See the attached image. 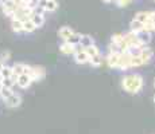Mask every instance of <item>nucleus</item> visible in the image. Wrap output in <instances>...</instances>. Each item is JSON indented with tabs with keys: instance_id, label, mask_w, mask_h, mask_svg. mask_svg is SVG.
Listing matches in <instances>:
<instances>
[{
	"instance_id": "22",
	"label": "nucleus",
	"mask_w": 155,
	"mask_h": 134,
	"mask_svg": "<svg viewBox=\"0 0 155 134\" xmlns=\"http://www.w3.org/2000/svg\"><path fill=\"white\" fill-rule=\"evenodd\" d=\"M103 62H104V59H103V56H101V54H100V55H96V56H93V58H91L89 64H91L92 67H100L101 64H103Z\"/></svg>"
},
{
	"instance_id": "36",
	"label": "nucleus",
	"mask_w": 155,
	"mask_h": 134,
	"mask_svg": "<svg viewBox=\"0 0 155 134\" xmlns=\"http://www.w3.org/2000/svg\"><path fill=\"white\" fill-rule=\"evenodd\" d=\"M154 86H155V80H154Z\"/></svg>"
},
{
	"instance_id": "5",
	"label": "nucleus",
	"mask_w": 155,
	"mask_h": 134,
	"mask_svg": "<svg viewBox=\"0 0 155 134\" xmlns=\"http://www.w3.org/2000/svg\"><path fill=\"white\" fill-rule=\"evenodd\" d=\"M124 39H126V42L128 43L130 47H144V46H142V43L139 42L138 36H136V32H134V31H130V32H127V34H124Z\"/></svg>"
},
{
	"instance_id": "12",
	"label": "nucleus",
	"mask_w": 155,
	"mask_h": 134,
	"mask_svg": "<svg viewBox=\"0 0 155 134\" xmlns=\"http://www.w3.org/2000/svg\"><path fill=\"white\" fill-rule=\"evenodd\" d=\"M59 51L64 54V55H74V52H76V46L68 43V42H64V43L59 46Z\"/></svg>"
},
{
	"instance_id": "35",
	"label": "nucleus",
	"mask_w": 155,
	"mask_h": 134,
	"mask_svg": "<svg viewBox=\"0 0 155 134\" xmlns=\"http://www.w3.org/2000/svg\"><path fill=\"white\" fill-rule=\"evenodd\" d=\"M154 103H155V94H154Z\"/></svg>"
},
{
	"instance_id": "4",
	"label": "nucleus",
	"mask_w": 155,
	"mask_h": 134,
	"mask_svg": "<svg viewBox=\"0 0 155 134\" xmlns=\"http://www.w3.org/2000/svg\"><path fill=\"white\" fill-rule=\"evenodd\" d=\"M131 58H132V56H131L128 52H123V54H121L117 70H120V71H127V70H130V68H131Z\"/></svg>"
},
{
	"instance_id": "1",
	"label": "nucleus",
	"mask_w": 155,
	"mask_h": 134,
	"mask_svg": "<svg viewBox=\"0 0 155 134\" xmlns=\"http://www.w3.org/2000/svg\"><path fill=\"white\" fill-rule=\"evenodd\" d=\"M144 86V80L140 74H128L121 79V87L130 94H138Z\"/></svg>"
},
{
	"instance_id": "9",
	"label": "nucleus",
	"mask_w": 155,
	"mask_h": 134,
	"mask_svg": "<svg viewBox=\"0 0 155 134\" xmlns=\"http://www.w3.org/2000/svg\"><path fill=\"white\" fill-rule=\"evenodd\" d=\"M39 5L43 7L47 12H54L58 8V2L57 0H39Z\"/></svg>"
},
{
	"instance_id": "34",
	"label": "nucleus",
	"mask_w": 155,
	"mask_h": 134,
	"mask_svg": "<svg viewBox=\"0 0 155 134\" xmlns=\"http://www.w3.org/2000/svg\"><path fill=\"white\" fill-rule=\"evenodd\" d=\"M2 87H3V85H2V83H0V90H2Z\"/></svg>"
},
{
	"instance_id": "11",
	"label": "nucleus",
	"mask_w": 155,
	"mask_h": 134,
	"mask_svg": "<svg viewBox=\"0 0 155 134\" xmlns=\"http://www.w3.org/2000/svg\"><path fill=\"white\" fill-rule=\"evenodd\" d=\"M74 30L71 28V27H68V26H64V27H61V28H59V31H58V36L61 38L62 40H68L69 39V38L71 36V35L74 34Z\"/></svg>"
},
{
	"instance_id": "7",
	"label": "nucleus",
	"mask_w": 155,
	"mask_h": 134,
	"mask_svg": "<svg viewBox=\"0 0 155 134\" xmlns=\"http://www.w3.org/2000/svg\"><path fill=\"white\" fill-rule=\"evenodd\" d=\"M4 103H5V106L10 107V109H16V107H19L20 103H22V97H20L19 94L14 93L8 99L4 101Z\"/></svg>"
},
{
	"instance_id": "15",
	"label": "nucleus",
	"mask_w": 155,
	"mask_h": 134,
	"mask_svg": "<svg viewBox=\"0 0 155 134\" xmlns=\"http://www.w3.org/2000/svg\"><path fill=\"white\" fill-rule=\"evenodd\" d=\"M94 44V39L91 36V35H81V42H80V46L82 48H86V47H91Z\"/></svg>"
},
{
	"instance_id": "27",
	"label": "nucleus",
	"mask_w": 155,
	"mask_h": 134,
	"mask_svg": "<svg viewBox=\"0 0 155 134\" xmlns=\"http://www.w3.org/2000/svg\"><path fill=\"white\" fill-rule=\"evenodd\" d=\"M123 40H124L123 34H115V35H112V38H111V43H115V44H120Z\"/></svg>"
},
{
	"instance_id": "33",
	"label": "nucleus",
	"mask_w": 155,
	"mask_h": 134,
	"mask_svg": "<svg viewBox=\"0 0 155 134\" xmlns=\"http://www.w3.org/2000/svg\"><path fill=\"white\" fill-rule=\"evenodd\" d=\"M103 2H105V3H112V2H116V0H103Z\"/></svg>"
},
{
	"instance_id": "10",
	"label": "nucleus",
	"mask_w": 155,
	"mask_h": 134,
	"mask_svg": "<svg viewBox=\"0 0 155 134\" xmlns=\"http://www.w3.org/2000/svg\"><path fill=\"white\" fill-rule=\"evenodd\" d=\"M120 55L121 54H108L105 56V62L111 68H117L119 62H120Z\"/></svg>"
},
{
	"instance_id": "31",
	"label": "nucleus",
	"mask_w": 155,
	"mask_h": 134,
	"mask_svg": "<svg viewBox=\"0 0 155 134\" xmlns=\"http://www.w3.org/2000/svg\"><path fill=\"white\" fill-rule=\"evenodd\" d=\"M4 66H5V63L3 61H0V71L3 70V68H4Z\"/></svg>"
},
{
	"instance_id": "29",
	"label": "nucleus",
	"mask_w": 155,
	"mask_h": 134,
	"mask_svg": "<svg viewBox=\"0 0 155 134\" xmlns=\"http://www.w3.org/2000/svg\"><path fill=\"white\" fill-rule=\"evenodd\" d=\"M131 2H132V0H116V3H117L119 7H127Z\"/></svg>"
},
{
	"instance_id": "14",
	"label": "nucleus",
	"mask_w": 155,
	"mask_h": 134,
	"mask_svg": "<svg viewBox=\"0 0 155 134\" xmlns=\"http://www.w3.org/2000/svg\"><path fill=\"white\" fill-rule=\"evenodd\" d=\"M30 19L32 20V23L35 24L37 28H41L43 24H45V16L43 15H39V14H31V16H30Z\"/></svg>"
},
{
	"instance_id": "28",
	"label": "nucleus",
	"mask_w": 155,
	"mask_h": 134,
	"mask_svg": "<svg viewBox=\"0 0 155 134\" xmlns=\"http://www.w3.org/2000/svg\"><path fill=\"white\" fill-rule=\"evenodd\" d=\"M11 59V52L10 51H4V52H2V55H0V61H3L5 63L7 61H10Z\"/></svg>"
},
{
	"instance_id": "17",
	"label": "nucleus",
	"mask_w": 155,
	"mask_h": 134,
	"mask_svg": "<svg viewBox=\"0 0 155 134\" xmlns=\"http://www.w3.org/2000/svg\"><path fill=\"white\" fill-rule=\"evenodd\" d=\"M11 27H12V31L16 32V34H20V32H25L23 31V22L19 19H12L11 20Z\"/></svg>"
},
{
	"instance_id": "6",
	"label": "nucleus",
	"mask_w": 155,
	"mask_h": 134,
	"mask_svg": "<svg viewBox=\"0 0 155 134\" xmlns=\"http://www.w3.org/2000/svg\"><path fill=\"white\" fill-rule=\"evenodd\" d=\"M32 78L27 74H22V75L18 76V80H16V86L20 89H28L30 86L32 85Z\"/></svg>"
},
{
	"instance_id": "26",
	"label": "nucleus",
	"mask_w": 155,
	"mask_h": 134,
	"mask_svg": "<svg viewBox=\"0 0 155 134\" xmlns=\"http://www.w3.org/2000/svg\"><path fill=\"white\" fill-rule=\"evenodd\" d=\"M143 64H144V63H143L140 56H132V58H131V68L140 67V66H143Z\"/></svg>"
},
{
	"instance_id": "25",
	"label": "nucleus",
	"mask_w": 155,
	"mask_h": 134,
	"mask_svg": "<svg viewBox=\"0 0 155 134\" xmlns=\"http://www.w3.org/2000/svg\"><path fill=\"white\" fill-rule=\"evenodd\" d=\"M0 73H2V75L4 76V78H11V76L14 75L12 66H7V64H5V66H4V68H3V70L0 71Z\"/></svg>"
},
{
	"instance_id": "19",
	"label": "nucleus",
	"mask_w": 155,
	"mask_h": 134,
	"mask_svg": "<svg viewBox=\"0 0 155 134\" xmlns=\"http://www.w3.org/2000/svg\"><path fill=\"white\" fill-rule=\"evenodd\" d=\"M35 30H37V27H35V24L32 23V20L30 17L23 20V31L25 32H34Z\"/></svg>"
},
{
	"instance_id": "2",
	"label": "nucleus",
	"mask_w": 155,
	"mask_h": 134,
	"mask_svg": "<svg viewBox=\"0 0 155 134\" xmlns=\"http://www.w3.org/2000/svg\"><path fill=\"white\" fill-rule=\"evenodd\" d=\"M25 74H27V75L31 76L34 82H38V80H42L45 78L46 71H45V68L41 67V66H28V64H26Z\"/></svg>"
},
{
	"instance_id": "30",
	"label": "nucleus",
	"mask_w": 155,
	"mask_h": 134,
	"mask_svg": "<svg viewBox=\"0 0 155 134\" xmlns=\"http://www.w3.org/2000/svg\"><path fill=\"white\" fill-rule=\"evenodd\" d=\"M150 22L155 23V11H150Z\"/></svg>"
},
{
	"instance_id": "8",
	"label": "nucleus",
	"mask_w": 155,
	"mask_h": 134,
	"mask_svg": "<svg viewBox=\"0 0 155 134\" xmlns=\"http://www.w3.org/2000/svg\"><path fill=\"white\" fill-rule=\"evenodd\" d=\"M136 36H138L139 42L142 43V46H147L148 43L151 42V39H153V35H151L150 31H147V30H142V31L136 32Z\"/></svg>"
},
{
	"instance_id": "18",
	"label": "nucleus",
	"mask_w": 155,
	"mask_h": 134,
	"mask_svg": "<svg viewBox=\"0 0 155 134\" xmlns=\"http://www.w3.org/2000/svg\"><path fill=\"white\" fill-rule=\"evenodd\" d=\"M130 28H131V31H134V32H139V31H142V30H144V24H143L142 22H139V20L132 19L130 23Z\"/></svg>"
},
{
	"instance_id": "20",
	"label": "nucleus",
	"mask_w": 155,
	"mask_h": 134,
	"mask_svg": "<svg viewBox=\"0 0 155 134\" xmlns=\"http://www.w3.org/2000/svg\"><path fill=\"white\" fill-rule=\"evenodd\" d=\"M25 70H26V64L25 63H15L12 66V71H14V75L19 76L22 74H25Z\"/></svg>"
},
{
	"instance_id": "3",
	"label": "nucleus",
	"mask_w": 155,
	"mask_h": 134,
	"mask_svg": "<svg viewBox=\"0 0 155 134\" xmlns=\"http://www.w3.org/2000/svg\"><path fill=\"white\" fill-rule=\"evenodd\" d=\"M73 58H74V62H76L77 64H86V63H89V61H91V58H89V55L86 54L85 48H82L80 44L76 46V52H74Z\"/></svg>"
},
{
	"instance_id": "23",
	"label": "nucleus",
	"mask_w": 155,
	"mask_h": 134,
	"mask_svg": "<svg viewBox=\"0 0 155 134\" xmlns=\"http://www.w3.org/2000/svg\"><path fill=\"white\" fill-rule=\"evenodd\" d=\"M12 94H14V90H12V89L4 87V86H3V87H2V90H0V98H2L3 101L8 99V98H10Z\"/></svg>"
},
{
	"instance_id": "21",
	"label": "nucleus",
	"mask_w": 155,
	"mask_h": 134,
	"mask_svg": "<svg viewBox=\"0 0 155 134\" xmlns=\"http://www.w3.org/2000/svg\"><path fill=\"white\" fill-rule=\"evenodd\" d=\"M85 51L86 54L89 55V58H93V56H96V55H100V48L96 46V44H93V46H91V47H86L85 48Z\"/></svg>"
},
{
	"instance_id": "16",
	"label": "nucleus",
	"mask_w": 155,
	"mask_h": 134,
	"mask_svg": "<svg viewBox=\"0 0 155 134\" xmlns=\"http://www.w3.org/2000/svg\"><path fill=\"white\" fill-rule=\"evenodd\" d=\"M134 19L139 20V22H142L143 24H146V23L150 22V11H140V12H138L135 15Z\"/></svg>"
},
{
	"instance_id": "13",
	"label": "nucleus",
	"mask_w": 155,
	"mask_h": 134,
	"mask_svg": "<svg viewBox=\"0 0 155 134\" xmlns=\"http://www.w3.org/2000/svg\"><path fill=\"white\" fill-rule=\"evenodd\" d=\"M153 55H154V51L151 48H146V47H143L142 50V54H140V58L143 61V63L147 64L151 62V59H153Z\"/></svg>"
},
{
	"instance_id": "24",
	"label": "nucleus",
	"mask_w": 155,
	"mask_h": 134,
	"mask_svg": "<svg viewBox=\"0 0 155 134\" xmlns=\"http://www.w3.org/2000/svg\"><path fill=\"white\" fill-rule=\"evenodd\" d=\"M65 42H68V43L73 44V46H78L80 42H81V34H77V32H74V34L71 35L69 39L65 40Z\"/></svg>"
},
{
	"instance_id": "32",
	"label": "nucleus",
	"mask_w": 155,
	"mask_h": 134,
	"mask_svg": "<svg viewBox=\"0 0 155 134\" xmlns=\"http://www.w3.org/2000/svg\"><path fill=\"white\" fill-rule=\"evenodd\" d=\"M3 79H4V76H3L2 73H0V83H2V85H3Z\"/></svg>"
}]
</instances>
